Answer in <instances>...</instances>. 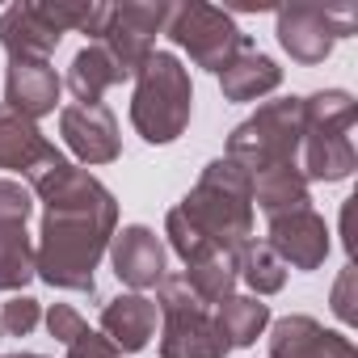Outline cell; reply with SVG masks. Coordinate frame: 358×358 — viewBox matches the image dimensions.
<instances>
[{
  "instance_id": "6da1fadb",
  "label": "cell",
  "mask_w": 358,
  "mask_h": 358,
  "mask_svg": "<svg viewBox=\"0 0 358 358\" xmlns=\"http://www.w3.org/2000/svg\"><path fill=\"white\" fill-rule=\"evenodd\" d=\"M30 194L43 199V232L34 245V274L59 291H97V262L118 232V203L93 173L55 160L30 177Z\"/></svg>"
},
{
  "instance_id": "7a4b0ae2",
  "label": "cell",
  "mask_w": 358,
  "mask_h": 358,
  "mask_svg": "<svg viewBox=\"0 0 358 358\" xmlns=\"http://www.w3.org/2000/svg\"><path fill=\"white\" fill-rule=\"evenodd\" d=\"M177 211L211 249L241 257V249L253 241V177L228 156L211 160Z\"/></svg>"
},
{
  "instance_id": "3957f363",
  "label": "cell",
  "mask_w": 358,
  "mask_h": 358,
  "mask_svg": "<svg viewBox=\"0 0 358 358\" xmlns=\"http://www.w3.org/2000/svg\"><path fill=\"white\" fill-rule=\"evenodd\" d=\"M358 106L345 89H320L299 97V148H303V177L308 182H345L358 156L350 143Z\"/></svg>"
},
{
  "instance_id": "277c9868",
  "label": "cell",
  "mask_w": 358,
  "mask_h": 358,
  "mask_svg": "<svg viewBox=\"0 0 358 358\" xmlns=\"http://www.w3.org/2000/svg\"><path fill=\"white\" fill-rule=\"evenodd\" d=\"M194 89L190 72L173 51H152V59L135 72V97H131V127L148 143H173L190 127Z\"/></svg>"
},
{
  "instance_id": "5b68a950",
  "label": "cell",
  "mask_w": 358,
  "mask_h": 358,
  "mask_svg": "<svg viewBox=\"0 0 358 358\" xmlns=\"http://www.w3.org/2000/svg\"><path fill=\"white\" fill-rule=\"evenodd\" d=\"M156 312L164 316L160 333V358H228V341L215 329L211 308L190 291L182 274H164L156 287Z\"/></svg>"
},
{
  "instance_id": "8992f818",
  "label": "cell",
  "mask_w": 358,
  "mask_h": 358,
  "mask_svg": "<svg viewBox=\"0 0 358 358\" xmlns=\"http://www.w3.org/2000/svg\"><path fill=\"white\" fill-rule=\"evenodd\" d=\"M299 152V97H278L257 106L232 135H228V160H236L249 177L295 164Z\"/></svg>"
},
{
  "instance_id": "52a82bcc",
  "label": "cell",
  "mask_w": 358,
  "mask_h": 358,
  "mask_svg": "<svg viewBox=\"0 0 358 358\" xmlns=\"http://www.w3.org/2000/svg\"><path fill=\"white\" fill-rule=\"evenodd\" d=\"M164 34L173 38V47H182L199 68H207V72H215V76L249 47V38L241 34V26H236L224 9L203 5V0L173 5Z\"/></svg>"
},
{
  "instance_id": "ba28073f",
  "label": "cell",
  "mask_w": 358,
  "mask_h": 358,
  "mask_svg": "<svg viewBox=\"0 0 358 358\" xmlns=\"http://www.w3.org/2000/svg\"><path fill=\"white\" fill-rule=\"evenodd\" d=\"M358 26L354 5H282L278 9V43L295 64H324L337 38H350Z\"/></svg>"
},
{
  "instance_id": "9c48e42d",
  "label": "cell",
  "mask_w": 358,
  "mask_h": 358,
  "mask_svg": "<svg viewBox=\"0 0 358 358\" xmlns=\"http://www.w3.org/2000/svg\"><path fill=\"white\" fill-rule=\"evenodd\" d=\"M169 13H173V5H164V0H156V5H110V26L97 43L114 55V64L122 68L127 80L152 59L156 34H164Z\"/></svg>"
},
{
  "instance_id": "30bf717a",
  "label": "cell",
  "mask_w": 358,
  "mask_h": 358,
  "mask_svg": "<svg viewBox=\"0 0 358 358\" xmlns=\"http://www.w3.org/2000/svg\"><path fill=\"white\" fill-rule=\"evenodd\" d=\"M59 135L72 148V156L85 160V164H110L122 152V143H118V118L101 101L97 106H64L59 110Z\"/></svg>"
},
{
  "instance_id": "8fae6325",
  "label": "cell",
  "mask_w": 358,
  "mask_h": 358,
  "mask_svg": "<svg viewBox=\"0 0 358 358\" xmlns=\"http://www.w3.org/2000/svg\"><path fill=\"white\" fill-rule=\"evenodd\" d=\"M110 266H114V274H118V282H127L131 291H152V287H160L164 282V245H160V236L152 232V228H143V224H131V228H122V232H114V241H110Z\"/></svg>"
},
{
  "instance_id": "7c38bea8",
  "label": "cell",
  "mask_w": 358,
  "mask_h": 358,
  "mask_svg": "<svg viewBox=\"0 0 358 358\" xmlns=\"http://www.w3.org/2000/svg\"><path fill=\"white\" fill-rule=\"evenodd\" d=\"M266 245L278 253V262L287 270H320L324 257H329V228L312 207H303V211L270 220V241Z\"/></svg>"
},
{
  "instance_id": "4fadbf2b",
  "label": "cell",
  "mask_w": 358,
  "mask_h": 358,
  "mask_svg": "<svg viewBox=\"0 0 358 358\" xmlns=\"http://www.w3.org/2000/svg\"><path fill=\"white\" fill-rule=\"evenodd\" d=\"M59 38L64 34L47 22L38 0H22L0 13V47L9 51V64H47Z\"/></svg>"
},
{
  "instance_id": "5bb4252c",
  "label": "cell",
  "mask_w": 358,
  "mask_h": 358,
  "mask_svg": "<svg viewBox=\"0 0 358 358\" xmlns=\"http://www.w3.org/2000/svg\"><path fill=\"white\" fill-rule=\"evenodd\" d=\"M55 160H64V152L38 131L34 118L0 106V169H13V173H22L30 182L34 173H43Z\"/></svg>"
},
{
  "instance_id": "9a60e30c",
  "label": "cell",
  "mask_w": 358,
  "mask_h": 358,
  "mask_svg": "<svg viewBox=\"0 0 358 358\" xmlns=\"http://www.w3.org/2000/svg\"><path fill=\"white\" fill-rule=\"evenodd\" d=\"M270 358H358L354 341L316 324L312 316H282L270 324Z\"/></svg>"
},
{
  "instance_id": "2e32d148",
  "label": "cell",
  "mask_w": 358,
  "mask_h": 358,
  "mask_svg": "<svg viewBox=\"0 0 358 358\" xmlns=\"http://www.w3.org/2000/svg\"><path fill=\"white\" fill-rule=\"evenodd\" d=\"M101 337L118 354H139L156 337V303L139 291H127L101 308Z\"/></svg>"
},
{
  "instance_id": "e0dca14e",
  "label": "cell",
  "mask_w": 358,
  "mask_h": 358,
  "mask_svg": "<svg viewBox=\"0 0 358 358\" xmlns=\"http://www.w3.org/2000/svg\"><path fill=\"white\" fill-rule=\"evenodd\" d=\"M59 76L51 64H9V80H5V106L26 114V118H43L55 110L59 101Z\"/></svg>"
},
{
  "instance_id": "ac0fdd59",
  "label": "cell",
  "mask_w": 358,
  "mask_h": 358,
  "mask_svg": "<svg viewBox=\"0 0 358 358\" xmlns=\"http://www.w3.org/2000/svg\"><path fill=\"white\" fill-rule=\"evenodd\" d=\"M278 85H282V68H278L270 55H262L257 47H245V51L220 72V89H224L228 101H257V97L274 93Z\"/></svg>"
},
{
  "instance_id": "d6986e66",
  "label": "cell",
  "mask_w": 358,
  "mask_h": 358,
  "mask_svg": "<svg viewBox=\"0 0 358 358\" xmlns=\"http://www.w3.org/2000/svg\"><path fill=\"white\" fill-rule=\"evenodd\" d=\"M122 68L114 64V55L101 47V43H89L85 51H76L72 68H68V89L76 97V106H97L106 89L122 85Z\"/></svg>"
},
{
  "instance_id": "ffe728a7",
  "label": "cell",
  "mask_w": 358,
  "mask_h": 358,
  "mask_svg": "<svg viewBox=\"0 0 358 358\" xmlns=\"http://www.w3.org/2000/svg\"><path fill=\"white\" fill-rule=\"evenodd\" d=\"M253 203L278 220V215H291V211H303L312 199H308V177L299 173V164H278V169H266L253 177Z\"/></svg>"
},
{
  "instance_id": "44dd1931",
  "label": "cell",
  "mask_w": 358,
  "mask_h": 358,
  "mask_svg": "<svg viewBox=\"0 0 358 358\" xmlns=\"http://www.w3.org/2000/svg\"><path fill=\"white\" fill-rule=\"evenodd\" d=\"M270 324V303H262L257 295H232L220 303L215 312V329L220 337L228 341V350H241V345H253Z\"/></svg>"
},
{
  "instance_id": "7402d4cb",
  "label": "cell",
  "mask_w": 358,
  "mask_h": 358,
  "mask_svg": "<svg viewBox=\"0 0 358 358\" xmlns=\"http://www.w3.org/2000/svg\"><path fill=\"white\" fill-rule=\"evenodd\" d=\"M182 278L190 282V291H194L207 308H220V303H224V299H232V291H236V257H232V253L211 249V253L194 257V262L186 266V274H182Z\"/></svg>"
},
{
  "instance_id": "603a6c76",
  "label": "cell",
  "mask_w": 358,
  "mask_h": 358,
  "mask_svg": "<svg viewBox=\"0 0 358 358\" xmlns=\"http://www.w3.org/2000/svg\"><path fill=\"white\" fill-rule=\"evenodd\" d=\"M34 278V241L26 224H0V291H22Z\"/></svg>"
},
{
  "instance_id": "cb8c5ba5",
  "label": "cell",
  "mask_w": 358,
  "mask_h": 358,
  "mask_svg": "<svg viewBox=\"0 0 358 358\" xmlns=\"http://www.w3.org/2000/svg\"><path fill=\"white\" fill-rule=\"evenodd\" d=\"M38 5H43L47 22H51L59 34L76 30V34L101 38L106 26H110V5H106V0H38Z\"/></svg>"
},
{
  "instance_id": "d4e9b609",
  "label": "cell",
  "mask_w": 358,
  "mask_h": 358,
  "mask_svg": "<svg viewBox=\"0 0 358 358\" xmlns=\"http://www.w3.org/2000/svg\"><path fill=\"white\" fill-rule=\"evenodd\" d=\"M236 278H245V282L253 287V295L262 299V295L282 291V282H287V266L278 262V253H274L270 245L249 241V245L241 249V257H236Z\"/></svg>"
},
{
  "instance_id": "484cf974",
  "label": "cell",
  "mask_w": 358,
  "mask_h": 358,
  "mask_svg": "<svg viewBox=\"0 0 358 358\" xmlns=\"http://www.w3.org/2000/svg\"><path fill=\"white\" fill-rule=\"evenodd\" d=\"M43 320V303L30 295H13L9 303H0V337H30Z\"/></svg>"
},
{
  "instance_id": "4316f807",
  "label": "cell",
  "mask_w": 358,
  "mask_h": 358,
  "mask_svg": "<svg viewBox=\"0 0 358 358\" xmlns=\"http://www.w3.org/2000/svg\"><path fill=\"white\" fill-rule=\"evenodd\" d=\"M30 211H34L30 186H22V182H0V224H26Z\"/></svg>"
},
{
  "instance_id": "83f0119b",
  "label": "cell",
  "mask_w": 358,
  "mask_h": 358,
  "mask_svg": "<svg viewBox=\"0 0 358 358\" xmlns=\"http://www.w3.org/2000/svg\"><path fill=\"white\" fill-rule=\"evenodd\" d=\"M43 320H47L51 337H55V341H64V345H68V341H76V337H80V333L89 329V324H85V316H80V312H76L72 303H51Z\"/></svg>"
},
{
  "instance_id": "f1b7e54d",
  "label": "cell",
  "mask_w": 358,
  "mask_h": 358,
  "mask_svg": "<svg viewBox=\"0 0 358 358\" xmlns=\"http://www.w3.org/2000/svg\"><path fill=\"white\" fill-rule=\"evenodd\" d=\"M68 358H118V350H114L101 333L85 329L76 341H68Z\"/></svg>"
},
{
  "instance_id": "f546056e",
  "label": "cell",
  "mask_w": 358,
  "mask_h": 358,
  "mask_svg": "<svg viewBox=\"0 0 358 358\" xmlns=\"http://www.w3.org/2000/svg\"><path fill=\"white\" fill-rule=\"evenodd\" d=\"M350 287H354V266H345V270H341L337 291H333V312H337L345 324H354V320H358V312H354V303H350Z\"/></svg>"
},
{
  "instance_id": "4dcf8cb0",
  "label": "cell",
  "mask_w": 358,
  "mask_h": 358,
  "mask_svg": "<svg viewBox=\"0 0 358 358\" xmlns=\"http://www.w3.org/2000/svg\"><path fill=\"white\" fill-rule=\"evenodd\" d=\"M9 358H43V354H9Z\"/></svg>"
}]
</instances>
